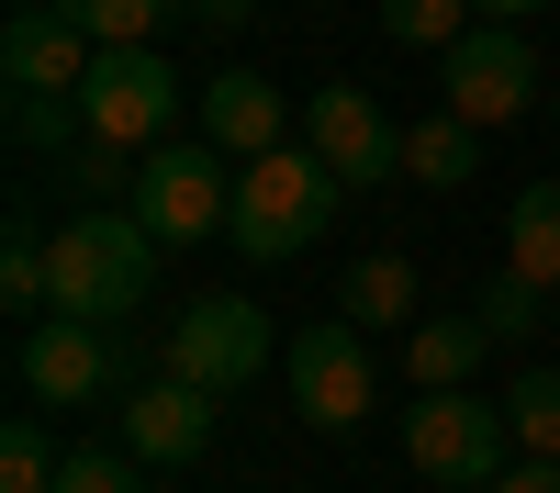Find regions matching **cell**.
<instances>
[{
	"mask_svg": "<svg viewBox=\"0 0 560 493\" xmlns=\"http://www.w3.org/2000/svg\"><path fill=\"white\" fill-rule=\"evenodd\" d=\"M68 12L102 34V45H158L168 34V0H68Z\"/></svg>",
	"mask_w": 560,
	"mask_h": 493,
	"instance_id": "cell-24",
	"label": "cell"
},
{
	"mask_svg": "<svg viewBox=\"0 0 560 493\" xmlns=\"http://www.w3.org/2000/svg\"><path fill=\"white\" fill-rule=\"evenodd\" d=\"M504 426H516L527 460H560V371H516V392H504Z\"/></svg>",
	"mask_w": 560,
	"mask_h": 493,
	"instance_id": "cell-18",
	"label": "cell"
},
{
	"mask_svg": "<svg viewBox=\"0 0 560 493\" xmlns=\"http://www.w3.org/2000/svg\"><path fill=\"white\" fill-rule=\"evenodd\" d=\"M482 23H527V12H549V0H471Z\"/></svg>",
	"mask_w": 560,
	"mask_h": 493,
	"instance_id": "cell-27",
	"label": "cell"
},
{
	"mask_svg": "<svg viewBox=\"0 0 560 493\" xmlns=\"http://www.w3.org/2000/svg\"><path fill=\"white\" fill-rule=\"evenodd\" d=\"M0 493H57V448H45V426H34V415L0 426Z\"/></svg>",
	"mask_w": 560,
	"mask_h": 493,
	"instance_id": "cell-23",
	"label": "cell"
},
{
	"mask_svg": "<svg viewBox=\"0 0 560 493\" xmlns=\"http://www.w3.org/2000/svg\"><path fill=\"white\" fill-rule=\"evenodd\" d=\"M23 392L34 403H102V392H135V359L102 314H45V326H23Z\"/></svg>",
	"mask_w": 560,
	"mask_h": 493,
	"instance_id": "cell-8",
	"label": "cell"
},
{
	"mask_svg": "<svg viewBox=\"0 0 560 493\" xmlns=\"http://www.w3.org/2000/svg\"><path fill=\"white\" fill-rule=\"evenodd\" d=\"M404 460L427 471V482H448V493H471V482L493 493L504 460H516V426H504L493 392L448 382V392H415V415H404Z\"/></svg>",
	"mask_w": 560,
	"mask_h": 493,
	"instance_id": "cell-3",
	"label": "cell"
},
{
	"mask_svg": "<svg viewBox=\"0 0 560 493\" xmlns=\"http://www.w3.org/2000/svg\"><path fill=\"white\" fill-rule=\"evenodd\" d=\"M79 124L113 134V146H168L179 124V68L158 57V45H102L79 79Z\"/></svg>",
	"mask_w": 560,
	"mask_h": 493,
	"instance_id": "cell-5",
	"label": "cell"
},
{
	"mask_svg": "<svg viewBox=\"0 0 560 493\" xmlns=\"http://www.w3.org/2000/svg\"><path fill=\"white\" fill-rule=\"evenodd\" d=\"M57 493H158V471L135 448H68L57 460Z\"/></svg>",
	"mask_w": 560,
	"mask_h": 493,
	"instance_id": "cell-22",
	"label": "cell"
},
{
	"mask_svg": "<svg viewBox=\"0 0 560 493\" xmlns=\"http://www.w3.org/2000/svg\"><path fill=\"white\" fill-rule=\"evenodd\" d=\"M12 12H34V0H12Z\"/></svg>",
	"mask_w": 560,
	"mask_h": 493,
	"instance_id": "cell-29",
	"label": "cell"
},
{
	"mask_svg": "<svg viewBox=\"0 0 560 493\" xmlns=\"http://www.w3.org/2000/svg\"><path fill=\"white\" fill-rule=\"evenodd\" d=\"M549 326H560V292H549Z\"/></svg>",
	"mask_w": 560,
	"mask_h": 493,
	"instance_id": "cell-28",
	"label": "cell"
},
{
	"mask_svg": "<svg viewBox=\"0 0 560 493\" xmlns=\"http://www.w3.org/2000/svg\"><path fill=\"white\" fill-rule=\"evenodd\" d=\"M493 493H560V460H504Z\"/></svg>",
	"mask_w": 560,
	"mask_h": 493,
	"instance_id": "cell-25",
	"label": "cell"
},
{
	"mask_svg": "<svg viewBox=\"0 0 560 493\" xmlns=\"http://www.w3.org/2000/svg\"><path fill=\"white\" fill-rule=\"evenodd\" d=\"M179 12H191L202 34H236V23H247V0H179Z\"/></svg>",
	"mask_w": 560,
	"mask_h": 493,
	"instance_id": "cell-26",
	"label": "cell"
},
{
	"mask_svg": "<svg viewBox=\"0 0 560 493\" xmlns=\"http://www.w3.org/2000/svg\"><path fill=\"white\" fill-rule=\"evenodd\" d=\"M471 23H482L471 0H382V34H393V45H415V57H427V45L448 57V45L471 34Z\"/></svg>",
	"mask_w": 560,
	"mask_h": 493,
	"instance_id": "cell-19",
	"label": "cell"
},
{
	"mask_svg": "<svg viewBox=\"0 0 560 493\" xmlns=\"http://www.w3.org/2000/svg\"><path fill=\"white\" fill-rule=\"evenodd\" d=\"M135 168H147V146L79 134V146H68V191H90V202H135Z\"/></svg>",
	"mask_w": 560,
	"mask_h": 493,
	"instance_id": "cell-20",
	"label": "cell"
},
{
	"mask_svg": "<svg viewBox=\"0 0 560 493\" xmlns=\"http://www.w3.org/2000/svg\"><path fill=\"white\" fill-rule=\"evenodd\" d=\"M404 179H415V191H471V179H482V124L471 113H415L404 124Z\"/></svg>",
	"mask_w": 560,
	"mask_h": 493,
	"instance_id": "cell-14",
	"label": "cell"
},
{
	"mask_svg": "<svg viewBox=\"0 0 560 493\" xmlns=\"http://www.w3.org/2000/svg\"><path fill=\"white\" fill-rule=\"evenodd\" d=\"M90 57H102V34H90L68 0H34V12H12V34H0V79L12 90H79Z\"/></svg>",
	"mask_w": 560,
	"mask_h": 493,
	"instance_id": "cell-12",
	"label": "cell"
},
{
	"mask_svg": "<svg viewBox=\"0 0 560 493\" xmlns=\"http://www.w3.org/2000/svg\"><path fill=\"white\" fill-rule=\"evenodd\" d=\"M269 359H280V337H269V314L247 292H202V303H179V326H168V371L202 382V392H247Z\"/></svg>",
	"mask_w": 560,
	"mask_h": 493,
	"instance_id": "cell-6",
	"label": "cell"
},
{
	"mask_svg": "<svg viewBox=\"0 0 560 493\" xmlns=\"http://www.w3.org/2000/svg\"><path fill=\"white\" fill-rule=\"evenodd\" d=\"M549 124H560V113H549Z\"/></svg>",
	"mask_w": 560,
	"mask_h": 493,
	"instance_id": "cell-30",
	"label": "cell"
},
{
	"mask_svg": "<svg viewBox=\"0 0 560 493\" xmlns=\"http://www.w3.org/2000/svg\"><path fill=\"white\" fill-rule=\"evenodd\" d=\"M482 326H493V348H516V337H538V314H549V292L527 281V269H493V281H482Z\"/></svg>",
	"mask_w": 560,
	"mask_h": 493,
	"instance_id": "cell-21",
	"label": "cell"
},
{
	"mask_svg": "<svg viewBox=\"0 0 560 493\" xmlns=\"http://www.w3.org/2000/svg\"><path fill=\"white\" fill-rule=\"evenodd\" d=\"M224 213H236V157H224V146H202V134L147 146V168H135V224H147L158 247L224 236Z\"/></svg>",
	"mask_w": 560,
	"mask_h": 493,
	"instance_id": "cell-4",
	"label": "cell"
},
{
	"mask_svg": "<svg viewBox=\"0 0 560 493\" xmlns=\"http://www.w3.org/2000/svg\"><path fill=\"white\" fill-rule=\"evenodd\" d=\"M147 292H158V236L135 224V202H90V213L57 224V314L124 326Z\"/></svg>",
	"mask_w": 560,
	"mask_h": 493,
	"instance_id": "cell-1",
	"label": "cell"
},
{
	"mask_svg": "<svg viewBox=\"0 0 560 493\" xmlns=\"http://www.w3.org/2000/svg\"><path fill=\"white\" fill-rule=\"evenodd\" d=\"M504 269H527L538 292H560V179H527L504 202Z\"/></svg>",
	"mask_w": 560,
	"mask_h": 493,
	"instance_id": "cell-16",
	"label": "cell"
},
{
	"mask_svg": "<svg viewBox=\"0 0 560 493\" xmlns=\"http://www.w3.org/2000/svg\"><path fill=\"white\" fill-rule=\"evenodd\" d=\"M337 314L348 326H415V269L404 258H359L337 281Z\"/></svg>",
	"mask_w": 560,
	"mask_h": 493,
	"instance_id": "cell-17",
	"label": "cell"
},
{
	"mask_svg": "<svg viewBox=\"0 0 560 493\" xmlns=\"http://www.w3.org/2000/svg\"><path fill=\"white\" fill-rule=\"evenodd\" d=\"M303 146L348 179V191H382V179H404V124L370 102V90H348V79H325L314 102H303Z\"/></svg>",
	"mask_w": 560,
	"mask_h": 493,
	"instance_id": "cell-9",
	"label": "cell"
},
{
	"mask_svg": "<svg viewBox=\"0 0 560 493\" xmlns=\"http://www.w3.org/2000/svg\"><path fill=\"white\" fill-rule=\"evenodd\" d=\"M482 348H493L482 314H415V326H404V371L427 382V392H448V382L482 371Z\"/></svg>",
	"mask_w": 560,
	"mask_h": 493,
	"instance_id": "cell-15",
	"label": "cell"
},
{
	"mask_svg": "<svg viewBox=\"0 0 560 493\" xmlns=\"http://www.w3.org/2000/svg\"><path fill=\"white\" fill-rule=\"evenodd\" d=\"M191 124H202V146H224L236 168L269 157V146H292V102H280L258 68H224V79L202 90V113H191Z\"/></svg>",
	"mask_w": 560,
	"mask_h": 493,
	"instance_id": "cell-13",
	"label": "cell"
},
{
	"mask_svg": "<svg viewBox=\"0 0 560 493\" xmlns=\"http://www.w3.org/2000/svg\"><path fill=\"white\" fill-rule=\"evenodd\" d=\"M337 191H348V179L325 168L314 146H269V157L236 168V213H224V236H236L247 258H303L325 236V213H337Z\"/></svg>",
	"mask_w": 560,
	"mask_h": 493,
	"instance_id": "cell-2",
	"label": "cell"
},
{
	"mask_svg": "<svg viewBox=\"0 0 560 493\" xmlns=\"http://www.w3.org/2000/svg\"><path fill=\"white\" fill-rule=\"evenodd\" d=\"M438 79H448V113L516 124V113L538 102V45H527V23H471V34L438 57Z\"/></svg>",
	"mask_w": 560,
	"mask_h": 493,
	"instance_id": "cell-10",
	"label": "cell"
},
{
	"mask_svg": "<svg viewBox=\"0 0 560 493\" xmlns=\"http://www.w3.org/2000/svg\"><path fill=\"white\" fill-rule=\"evenodd\" d=\"M213 415H224V392H202V382H135L124 392V448H135V460H147V471H191L202 460V448H213Z\"/></svg>",
	"mask_w": 560,
	"mask_h": 493,
	"instance_id": "cell-11",
	"label": "cell"
},
{
	"mask_svg": "<svg viewBox=\"0 0 560 493\" xmlns=\"http://www.w3.org/2000/svg\"><path fill=\"white\" fill-rule=\"evenodd\" d=\"M280 382H292V415L303 426H359L370 392H382V371H370V326H348V314H325V326H303L292 348H280Z\"/></svg>",
	"mask_w": 560,
	"mask_h": 493,
	"instance_id": "cell-7",
	"label": "cell"
}]
</instances>
